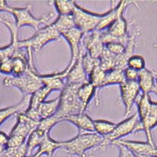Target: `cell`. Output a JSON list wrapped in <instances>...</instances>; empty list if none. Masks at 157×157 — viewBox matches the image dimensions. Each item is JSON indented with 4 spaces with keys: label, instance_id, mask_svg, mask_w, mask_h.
Segmentation results:
<instances>
[{
    "label": "cell",
    "instance_id": "ac0fdd59",
    "mask_svg": "<svg viewBox=\"0 0 157 157\" xmlns=\"http://www.w3.org/2000/svg\"><path fill=\"white\" fill-rule=\"evenodd\" d=\"M98 91L97 88L90 82L79 86L78 90V96L86 110L93 98H95V104H99Z\"/></svg>",
    "mask_w": 157,
    "mask_h": 157
},
{
    "label": "cell",
    "instance_id": "7a4b0ae2",
    "mask_svg": "<svg viewBox=\"0 0 157 157\" xmlns=\"http://www.w3.org/2000/svg\"><path fill=\"white\" fill-rule=\"evenodd\" d=\"M136 102L140 124L145 133L147 142L155 145L151 131L157 126V102L151 100L150 94L141 93Z\"/></svg>",
    "mask_w": 157,
    "mask_h": 157
},
{
    "label": "cell",
    "instance_id": "9a60e30c",
    "mask_svg": "<svg viewBox=\"0 0 157 157\" xmlns=\"http://www.w3.org/2000/svg\"><path fill=\"white\" fill-rule=\"evenodd\" d=\"M58 105V98L48 101H45L38 106L34 112L26 115L30 118L40 122L55 114L57 111Z\"/></svg>",
    "mask_w": 157,
    "mask_h": 157
},
{
    "label": "cell",
    "instance_id": "5b68a950",
    "mask_svg": "<svg viewBox=\"0 0 157 157\" xmlns=\"http://www.w3.org/2000/svg\"><path fill=\"white\" fill-rule=\"evenodd\" d=\"M0 22L7 27L11 34V43L6 47L0 48V73L11 75L13 59L24 49H22L19 45V29L17 27L15 23L3 18H0Z\"/></svg>",
    "mask_w": 157,
    "mask_h": 157
},
{
    "label": "cell",
    "instance_id": "836d02e7",
    "mask_svg": "<svg viewBox=\"0 0 157 157\" xmlns=\"http://www.w3.org/2000/svg\"><path fill=\"white\" fill-rule=\"evenodd\" d=\"M154 75H155V85L157 87V72H154Z\"/></svg>",
    "mask_w": 157,
    "mask_h": 157
},
{
    "label": "cell",
    "instance_id": "d4e9b609",
    "mask_svg": "<svg viewBox=\"0 0 157 157\" xmlns=\"http://www.w3.org/2000/svg\"><path fill=\"white\" fill-rule=\"evenodd\" d=\"M52 24L60 34L64 31L76 27L72 14L59 15Z\"/></svg>",
    "mask_w": 157,
    "mask_h": 157
},
{
    "label": "cell",
    "instance_id": "7c38bea8",
    "mask_svg": "<svg viewBox=\"0 0 157 157\" xmlns=\"http://www.w3.org/2000/svg\"><path fill=\"white\" fill-rule=\"evenodd\" d=\"M122 102L125 107L124 116H128L140 94L137 81H125L120 85Z\"/></svg>",
    "mask_w": 157,
    "mask_h": 157
},
{
    "label": "cell",
    "instance_id": "9c48e42d",
    "mask_svg": "<svg viewBox=\"0 0 157 157\" xmlns=\"http://www.w3.org/2000/svg\"><path fill=\"white\" fill-rule=\"evenodd\" d=\"M7 12L14 16L15 25L18 29H20L24 26H30L34 29L36 32L41 29L42 24H48L56 16L53 11H51L41 18H36L31 13L30 5L24 8H15L9 6Z\"/></svg>",
    "mask_w": 157,
    "mask_h": 157
},
{
    "label": "cell",
    "instance_id": "d590c367",
    "mask_svg": "<svg viewBox=\"0 0 157 157\" xmlns=\"http://www.w3.org/2000/svg\"><path fill=\"white\" fill-rule=\"evenodd\" d=\"M154 157H157V147L155 149V153H154Z\"/></svg>",
    "mask_w": 157,
    "mask_h": 157
},
{
    "label": "cell",
    "instance_id": "8992f818",
    "mask_svg": "<svg viewBox=\"0 0 157 157\" xmlns=\"http://www.w3.org/2000/svg\"><path fill=\"white\" fill-rule=\"evenodd\" d=\"M102 139V137L95 132L79 133L70 140L61 141L62 148L67 153L66 157L72 155L87 157L86 152L92 148L95 149L101 143Z\"/></svg>",
    "mask_w": 157,
    "mask_h": 157
},
{
    "label": "cell",
    "instance_id": "f35d334b",
    "mask_svg": "<svg viewBox=\"0 0 157 157\" xmlns=\"http://www.w3.org/2000/svg\"></svg>",
    "mask_w": 157,
    "mask_h": 157
},
{
    "label": "cell",
    "instance_id": "603a6c76",
    "mask_svg": "<svg viewBox=\"0 0 157 157\" xmlns=\"http://www.w3.org/2000/svg\"><path fill=\"white\" fill-rule=\"evenodd\" d=\"M125 81L124 70L115 68L106 71L105 78L104 80L102 88L111 85L118 84L119 86Z\"/></svg>",
    "mask_w": 157,
    "mask_h": 157
},
{
    "label": "cell",
    "instance_id": "ba28073f",
    "mask_svg": "<svg viewBox=\"0 0 157 157\" xmlns=\"http://www.w3.org/2000/svg\"><path fill=\"white\" fill-rule=\"evenodd\" d=\"M17 116V122L8 135L7 148H15L25 144L29 136L37 128L40 122L30 118L24 112Z\"/></svg>",
    "mask_w": 157,
    "mask_h": 157
},
{
    "label": "cell",
    "instance_id": "d6a6232c",
    "mask_svg": "<svg viewBox=\"0 0 157 157\" xmlns=\"http://www.w3.org/2000/svg\"><path fill=\"white\" fill-rule=\"evenodd\" d=\"M135 156L136 157H154L151 155H135Z\"/></svg>",
    "mask_w": 157,
    "mask_h": 157
},
{
    "label": "cell",
    "instance_id": "5bb4252c",
    "mask_svg": "<svg viewBox=\"0 0 157 157\" xmlns=\"http://www.w3.org/2000/svg\"><path fill=\"white\" fill-rule=\"evenodd\" d=\"M84 50L80 54L75 65L68 72L65 78V83L82 85L88 82V78L82 64V56Z\"/></svg>",
    "mask_w": 157,
    "mask_h": 157
},
{
    "label": "cell",
    "instance_id": "f546056e",
    "mask_svg": "<svg viewBox=\"0 0 157 157\" xmlns=\"http://www.w3.org/2000/svg\"><path fill=\"white\" fill-rule=\"evenodd\" d=\"M119 150V156L118 157H136L132 152L121 144H115Z\"/></svg>",
    "mask_w": 157,
    "mask_h": 157
},
{
    "label": "cell",
    "instance_id": "484cf974",
    "mask_svg": "<svg viewBox=\"0 0 157 157\" xmlns=\"http://www.w3.org/2000/svg\"><path fill=\"white\" fill-rule=\"evenodd\" d=\"M75 1H54L52 2L56 8L59 15L72 14Z\"/></svg>",
    "mask_w": 157,
    "mask_h": 157
},
{
    "label": "cell",
    "instance_id": "3957f363",
    "mask_svg": "<svg viewBox=\"0 0 157 157\" xmlns=\"http://www.w3.org/2000/svg\"><path fill=\"white\" fill-rule=\"evenodd\" d=\"M61 34L52 22L41 28L36 32L35 35L28 40L19 41V45L22 49L26 51L29 61L33 63V52L40 51L47 43L60 39Z\"/></svg>",
    "mask_w": 157,
    "mask_h": 157
},
{
    "label": "cell",
    "instance_id": "277c9868",
    "mask_svg": "<svg viewBox=\"0 0 157 157\" xmlns=\"http://www.w3.org/2000/svg\"><path fill=\"white\" fill-rule=\"evenodd\" d=\"M6 88L16 87L25 95H31L43 86L41 75L37 73L34 66H29V69L19 76L10 75L3 81Z\"/></svg>",
    "mask_w": 157,
    "mask_h": 157
},
{
    "label": "cell",
    "instance_id": "1f68e13d",
    "mask_svg": "<svg viewBox=\"0 0 157 157\" xmlns=\"http://www.w3.org/2000/svg\"><path fill=\"white\" fill-rule=\"evenodd\" d=\"M9 6H10L8 5L7 2L6 1H0V12H7Z\"/></svg>",
    "mask_w": 157,
    "mask_h": 157
},
{
    "label": "cell",
    "instance_id": "f1b7e54d",
    "mask_svg": "<svg viewBox=\"0 0 157 157\" xmlns=\"http://www.w3.org/2000/svg\"><path fill=\"white\" fill-rule=\"evenodd\" d=\"M138 72H139L136 71L132 69H131L127 67L124 70L125 81H136L138 76Z\"/></svg>",
    "mask_w": 157,
    "mask_h": 157
},
{
    "label": "cell",
    "instance_id": "6da1fadb",
    "mask_svg": "<svg viewBox=\"0 0 157 157\" xmlns=\"http://www.w3.org/2000/svg\"><path fill=\"white\" fill-rule=\"evenodd\" d=\"M81 85L65 83L64 88L61 91L57 111L54 114L59 122L63 121L65 117L83 113L86 109L78 96V90Z\"/></svg>",
    "mask_w": 157,
    "mask_h": 157
},
{
    "label": "cell",
    "instance_id": "52a82bcc",
    "mask_svg": "<svg viewBox=\"0 0 157 157\" xmlns=\"http://www.w3.org/2000/svg\"><path fill=\"white\" fill-rule=\"evenodd\" d=\"M143 131L140 124L138 113H135L123 121L116 124L113 131L108 136L102 137L101 143L95 149L98 151H105L109 145H113L117 141L121 140L122 137L132 133Z\"/></svg>",
    "mask_w": 157,
    "mask_h": 157
},
{
    "label": "cell",
    "instance_id": "8fae6325",
    "mask_svg": "<svg viewBox=\"0 0 157 157\" xmlns=\"http://www.w3.org/2000/svg\"><path fill=\"white\" fill-rule=\"evenodd\" d=\"M61 36H63L68 41L70 46L71 52V58L70 64L64 71L61 72L65 79L68 72L70 71L72 67L75 65L80 54L84 50L81 44L84 33L80 29L75 27L63 31L61 33Z\"/></svg>",
    "mask_w": 157,
    "mask_h": 157
},
{
    "label": "cell",
    "instance_id": "7402d4cb",
    "mask_svg": "<svg viewBox=\"0 0 157 157\" xmlns=\"http://www.w3.org/2000/svg\"><path fill=\"white\" fill-rule=\"evenodd\" d=\"M50 134V132L45 131L38 127L29 136L26 142L28 154L27 155H31V152L36 148H38L42 143L44 138Z\"/></svg>",
    "mask_w": 157,
    "mask_h": 157
},
{
    "label": "cell",
    "instance_id": "4fadbf2b",
    "mask_svg": "<svg viewBox=\"0 0 157 157\" xmlns=\"http://www.w3.org/2000/svg\"><path fill=\"white\" fill-rule=\"evenodd\" d=\"M81 44L86 52L92 57L98 59L100 58L105 48L101 39V32L97 30L84 34Z\"/></svg>",
    "mask_w": 157,
    "mask_h": 157
},
{
    "label": "cell",
    "instance_id": "d6986e66",
    "mask_svg": "<svg viewBox=\"0 0 157 157\" xmlns=\"http://www.w3.org/2000/svg\"><path fill=\"white\" fill-rule=\"evenodd\" d=\"M136 81L142 94H150L157 87L154 72L146 68L138 72Z\"/></svg>",
    "mask_w": 157,
    "mask_h": 157
},
{
    "label": "cell",
    "instance_id": "4316f807",
    "mask_svg": "<svg viewBox=\"0 0 157 157\" xmlns=\"http://www.w3.org/2000/svg\"><path fill=\"white\" fill-rule=\"evenodd\" d=\"M145 58L140 55H132L128 58L127 62V67L136 71H141L146 67Z\"/></svg>",
    "mask_w": 157,
    "mask_h": 157
},
{
    "label": "cell",
    "instance_id": "4dcf8cb0",
    "mask_svg": "<svg viewBox=\"0 0 157 157\" xmlns=\"http://www.w3.org/2000/svg\"><path fill=\"white\" fill-rule=\"evenodd\" d=\"M9 140V136L0 131V147H6Z\"/></svg>",
    "mask_w": 157,
    "mask_h": 157
},
{
    "label": "cell",
    "instance_id": "2e32d148",
    "mask_svg": "<svg viewBox=\"0 0 157 157\" xmlns=\"http://www.w3.org/2000/svg\"><path fill=\"white\" fill-rule=\"evenodd\" d=\"M115 144H121L124 145L135 155H148L152 157H154L157 148L155 145H152L147 141H136L122 139L115 141L113 144V145H114Z\"/></svg>",
    "mask_w": 157,
    "mask_h": 157
},
{
    "label": "cell",
    "instance_id": "ffe728a7",
    "mask_svg": "<svg viewBox=\"0 0 157 157\" xmlns=\"http://www.w3.org/2000/svg\"><path fill=\"white\" fill-rule=\"evenodd\" d=\"M31 95H25L21 101L13 106L0 109V126L8 118L15 115L24 113L29 107Z\"/></svg>",
    "mask_w": 157,
    "mask_h": 157
},
{
    "label": "cell",
    "instance_id": "44dd1931",
    "mask_svg": "<svg viewBox=\"0 0 157 157\" xmlns=\"http://www.w3.org/2000/svg\"><path fill=\"white\" fill-rule=\"evenodd\" d=\"M59 148H62L61 141H55L50 137L49 134L44 138L34 155L36 157H41L45 154L48 157H52L55 151Z\"/></svg>",
    "mask_w": 157,
    "mask_h": 157
},
{
    "label": "cell",
    "instance_id": "8d00e7d4",
    "mask_svg": "<svg viewBox=\"0 0 157 157\" xmlns=\"http://www.w3.org/2000/svg\"><path fill=\"white\" fill-rule=\"evenodd\" d=\"M154 49L156 50L157 51V43H155V44H154Z\"/></svg>",
    "mask_w": 157,
    "mask_h": 157
},
{
    "label": "cell",
    "instance_id": "e0dca14e",
    "mask_svg": "<svg viewBox=\"0 0 157 157\" xmlns=\"http://www.w3.org/2000/svg\"><path fill=\"white\" fill-rule=\"evenodd\" d=\"M63 121L69 122L76 126L79 133L94 132V120L86 113L68 116Z\"/></svg>",
    "mask_w": 157,
    "mask_h": 157
},
{
    "label": "cell",
    "instance_id": "e575fe53",
    "mask_svg": "<svg viewBox=\"0 0 157 157\" xmlns=\"http://www.w3.org/2000/svg\"><path fill=\"white\" fill-rule=\"evenodd\" d=\"M152 93H154L157 97V87H155V88H154V90L152 91Z\"/></svg>",
    "mask_w": 157,
    "mask_h": 157
},
{
    "label": "cell",
    "instance_id": "83f0119b",
    "mask_svg": "<svg viewBox=\"0 0 157 157\" xmlns=\"http://www.w3.org/2000/svg\"><path fill=\"white\" fill-rule=\"evenodd\" d=\"M105 48L109 52L116 56H121L124 54H127L129 57H130L127 53L126 46L119 42L108 43L105 45Z\"/></svg>",
    "mask_w": 157,
    "mask_h": 157
},
{
    "label": "cell",
    "instance_id": "cb8c5ba5",
    "mask_svg": "<svg viewBox=\"0 0 157 157\" xmlns=\"http://www.w3.org/2000/svg\"><path fill=\"white\" fill-rule=\"evenodd\" d=\"M116 124L106 120L98 119L94 120V132L104 137L109 135L114 129Z\"/></svg>",
    "mask_w": 157,
    "mask_h": 157
},
{
    "label": "cell",
    "instance_id": "30bf717a",
    "mask_svg": "<svg viewBox=\"0 0 157 157\" xmlns=\"http://www.w3.org/2000/svg\"><path fill=\"white\" fill-rule=\"evenodd\" d=\"M104 13H95L80 6L75 2L72 16L77 28L86 34L96 30Z\"/></svg>",
    "mask_w": 157,
    "mask_h": 157
},
{
    "label": "cell",
    "instance_id": "74e56055",
    "mask_svg": "<svg viewBox=\"0 0 157 157\" xmlns=\"http://www.w3.org/2000/svg\"><path fill=\"white\" fill-rule=\"evenodd\" d=\"M35 157V155H27V156H25V157Z\"/></svg>",
    "mask_w": 157,
    "mask_h": 157
}]
</instances>
